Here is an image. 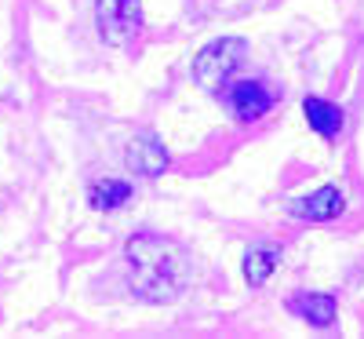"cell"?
I'll use <instances>...</instances> for the list:
<instances>
[{"label":"cell","instance_id":"cell-1","mask_svg":"<svg viewBox=\"0 0 364 339\" xmlns=\"http://www.w3.org/2000/svg\"><path fill=\"white\" fill-rule=\"evenodd\" d=\"M132 292L146 303H175L190 288V252L161 234H135L124 244Z\"/></svg>","mask_w":364,"mask_h":339},{"label":"cell","instance_id":"cell-2","mask_svg":"<svg viewBox=\"0 0 364 339\" xmlns=\"http://www.w3.org/2000/svg\"><path fill=\"white\" fill-rule=\"evenodd\" d=\"M248 55V44L240 37H219L211 41L197 51L193 58V80L200 91H219L230 84V77L240 70V63H245Z\"/></svg>","mask_w":364,"mask_h":339},{"label":"cell","instance_id":"cell-3","mask_svg":"<svg viewBox=\"0 0 364 339\" xmlns=\"http://www.w3.org/2000/svg\"><path fill=\"white\" fill-rule=\"evenodd\" d=\"M95 29L102 44L124 48L142 29V0H99L95 4Z\"/></svg>","mask_w":364,"mask_h":339},{"label":"cell","instance_id":"cell-4","mask_svg":"<svg viewBox=\"0 0 364 339\" xmlns=\"http://www.w3.org/2000/svg\"><path fill=\"white\" fill-rule=\"evenodd\" d=\"M269 106H273V95L266 91L262 80H233L230 84V110L237 120H245V125L259 120L269 113Z\"/></svg>","mask_w":364,"mask_h":339},{"label":"cell","instance_id":"cell-5","mask_svg":"<svg viewBox=\"0 0 364 339\" xmlns=\"http://www.w3.org/2000/svg\"><path fill=\"white\" fill-rule=\"evenodd\" d=\"M124 165H128L135 175L157 179V175L168 168V153H164V146H161L154 135H139V139H132L128 150H124Z\"/></svg>","mask_w":364,"mask_h":339},{"label":"cell","instance_id":"cell-6","mask_svg":"<svg viewBox=\"0 0 364 339\" xmlns=\"http://www.w3.org/2000/svg\"><path fill=\"white\" fill-rule=\"evenodd\" d=\"M291 215H299V219H310V223L336 219V215H343V190L321 187V190H314L310 197L295 201V204H291Z\"/></svg>","mask_w":364,"mask_h":339},{"label":"cell","instance_id":"cell-7","mask_svg":"<svg viewBox=\"0 0 364 339\" xmlns=\"http://www.w3.org/2000/svg\"><path fill=\"white\" fill-rule=\"evenodd\" d=\"M288 311L299 314L302 321H310L314 328H328L331 321H336V296H328V292L295 296V299H288Z\"/></svg>","mask_w":364,"mask_h":339},{"label":"cell","instance_id":"cell-8","mask_svg":"<svg viewBox=\"0 0 364 339\" xmlns=\"http://www.w3.org/2000/svg\"><path fill=\"white\" fill-rule=\"evenodd\" d=\"M302 113H306V125L321 139H336L343 132V110L336 103H324L317 95H306V99H302Z\"/></svg>","mask_w":364,"mask_h":339},{"label":"cell","instance_id":"cell-9","mask_svg":"<svg viewBox=\"0 0 364 339\" xmlns=\"http://www.w3.org/2000/svg\"><path fill=\"white\" fill-rule=\"evenodd\" d=\"M128 197H132V182L124 179H102L87 187V204L95 212H113L120 204H128Z\"/></svg>","mask_w":364,"mask_h":339},{"label":"cell","instance_id":"cell-10","mask_svg":"<svg viewBox=\"0 0 364 339\" xmlns=\"http://www.w3.org/2000/svg\"><path fill=\"white\" fill-rule=\"evenodd\" d=\"M277 263H281V256L273 252V249H252L245 256V281L252 288H262L269 281V273L277 270Z\"/></svg>","mask_w":364,"mask_h":339}]
</instances>
